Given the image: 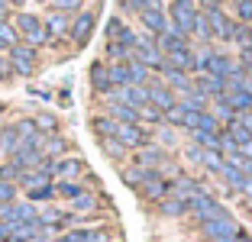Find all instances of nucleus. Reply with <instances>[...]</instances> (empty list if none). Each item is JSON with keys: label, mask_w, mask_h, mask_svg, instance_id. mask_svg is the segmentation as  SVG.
<instances>
[{"label": "nucleus", "mask_w": 252, "mask_h": 242, "mask_svg": "<svg viewBox=\"0 0 252 242\" xmlns=\"http://www.w3.org/2000/svg\"><path fill=\"white\" fill-rule=\"evenodd\" d=\"M197 0H171L168 7V26L175 32L191 39V26H194V16H197Z\"/></svg>", "instance_id": "1"}, {"label": "nucleus", "mask_w": 252, "mask_h": 242, "mask_svg": "<svg viewBox=\"0 0 252 242\" xmlns=\"http://www.w3.org/2000/svg\"><path fill=\"white\" fill-rule=\"evenodd\" d=\"M188 213H191L197 223H210V220H220V216H226L230 210H226V207H223L220 200L214 197V194L204 191V194H197V197L188 200Z\"/></svg>", "instance_id": "2"}, {"label": "nucleus", "mask_w": 252, "mask_h": 242, "mask_svg": "<svg viewBox=\"0 0 252 242\" xmlns=\"http://www.w3.org/2000/svg\"><path fill=\"white\" fill-rule=\"evenodd\" d=\"M13 26H16V32L23 36V42L32 45V49H39V45L49 42V36H45V26H42V20H39L36 13H26V10H20V13H16V20H13Z\"/></svg>", "instance_id": "3"}, {"label": "nucleus", "mask_w": 252, "mask_h": 242, "mask_svg": "<svg viewBox=\"0 0 252 242\" xmlns=\"http://www.w3.org/2000/svg\"><path fill=\"white\" fill-rule=\"evenodd\" d=\"M133 59L139 61V65H146L149 71H162V65H165V55H162V49L156 45L152 36H139V42H136V49H133Z\"/></svg>", "instance_id": "4"}, {"label": "nucleus", "mask_w": 252, "mask_h": 242, "mask_svg": "<svg viewBox=\"0 0 252 242\" xmlns=\"http://www.w3.org/2000/svg\"><path fill=\"white\" fill-rule=\"evenodd\" d=\"M97 26V13L94 10H81V13L71 16V26H68V39H71L74 45H84L91 39V32H94Z\"/></svg>", "instance_id": "5"}, {"label": "nucleus", "mask_w": 252, "mask_h": 242, "mask_svg": "<svg viewBox=\"0 0 252 242\" xmlns=\"http://www.w3.org/2000/svg\"><path fill=\"white\" fill-rule=\"evenodd\" d=\"M10 68H13V74H32L36 71V49L26 42H16L13 49H10Z\"/></svg>", "instance_id": "6"}, {"label": "nucleus", "mask_w": 252, "mask_h": 242, "mask_svg": "<svg viewBox=\"0 0 252 242\" xmlns=\"http://www.w3.org/2000/svg\"><path fill=\"white\" fill-rule=\"evenodd\" d=\"M117 139L123 142L129 152H139V149H146V146H152V139H149V132L142 129V123H120V129H117Z\"/></svg>", "instance_id": "7"}, {"label": "nucleus", "mask_w": 252, "mask_h": 242, "mask_svg": "<svg viewBox=\"0 0 252 242\" xmlns=\"http://www.w3.org/2000/svg\"><path fill=\"white\" fill-rule=\"evenodd\" d=\"M32 220H39V213L32 210V204L13 200V204L0 207V223H7V226H20V223H32Z\"/></svg>", "instance_id": "8"}, {"label": "nucleus", "mask_w": 252, "mask_h": 242, "mask_svg": "<svg viewBox=\"0 0 252 242\" xmlns=\"http://www.w3.org/2000/svg\"><path fill=\"white\" fill-rule=\"evenodd\" d=\"M207 20H210V32H214V39H220V42H233V32H236V20H233L226 10H210Z\"/></svg>", "instance_id": "9"}, {"label": "nucleus", "mask_w": 252, "mask_h": 242, "mask_svg": "<svg viewBox=\"0 0 252 242\" xmlns=\"http://www.w3.org/2000/svg\"><path fill=\"white\" fill-rule=\"evenodd\" d=\"M139 23H142V30H146V36L158 39L165 30H168V13H165L162 7H149L139 13Z\"/></svg>", "instance_id": "10"}, {"label": "nucleus", "mask_w": 252, "mask_h": 242, "mask_svg": "<svg viewBox=\"0 0 252 242\" xmlns=\"http://www.w3.org/2000/svg\"><path fill=\"white\" fill-rule=\"evenodd\" d=\"M149 103L152 107H158L162 113H168V110H175V103H178V97H175V91L168 88V84H158V81H152L149 78Z\"/></svg>", "instance_id": "11"}, {"label": "nucleus", "mask_w": 252, "mask_h": 242, "mask_svg": "<svg viewBox=\"0 0 252 242\" xmlns=\"http://www.w3.org/2000/svg\"><path fill=\"white\" fill-rule=\"evenodd\" d=\"M88 78H91V88H94V94H110L113 91V78H110V61H94L91 65V71H88Z\"/></svg>", "instance_id": "12"}, {"label": "nucleus", "mask_w": 252, "mask_h": 242, "mask_svg": "<svg viewBox=\"0 0 252 242\" xmlns=\"http://www.w3.org/2000/svg\"><path fill=\"white\" fill-rule=\"evenodd\" d=\"M139 194H142V197H149V200H156V204L168 197V181L162 178V171H149V178L142 181Z\"/></svg>", "instance_id": "13"}, {"label": "nucleus", "mask_w": 252, "mask_h": 242, "mask_svg": "<svg viewBox=\"0 0 252 242\" xmlns=\"http://www.w3.org/2000/svg\"><path fill=\"white\" fill-rule=\"evenodd\" d=\"M168 194H171V197H181V200H191V197H197V194H204V184L194 181V178L178 175L175 181L168 184Z\"/></svg>", "instance_id": "14"}, {"label": "nucleus", "mask_w": 252, "mask_h": 242, "mask_svg": "<svg viewBox=\"0 0 252 242\" xmlns=\"http://www.w3.org/2000/svg\"><path fill=\"white\" fill-rule=\"evenodd\" d=\"M162 161H165V152L152 142V146H146V149H139L136 152V161L133 165H139V168H149V171H162Z\"/></svg>", "instance_id": "15"}, {"label": "nucleus", "mask_w": 252, "mask_h": 242, "mask_svg": "<svg viewBox=\"0 0 252 242\" xmlns=\"http://www.w3.org/2000/svg\"><path fill=\"white\" fill-rule=\"evenodd\" d=\"M194 91L197 94H204V97H223L226 94V81H220V78H214V74H197V81H194Z\"/></svg>", "instance_id": "16"}, {"label": "nucleus", "mask_w": 252, "mask_h": 242, "mask_svg": "<svg viewBox=\"0 0 252 242\" xmlns=\"http://www.w3.org/2000/svg\"><path fill=\"white\" fill-rule=\"evenodd\" d=\"M42 26H45V36H49V42H55L59 36H65L68 32V26H71V16H65V13H49L42 20Z\"/></svg>", "instance_id": "17"}, {"label": "nucleus", "mask_w": 252, "mask_h": 242, "mask_svg": "<svg viewBox=\"0 0 252 242\" xmlns=\"http://www.w3.org/2000/svg\"><path fill=\"white\" fill-rule=\"evenodd\" d=\"M107 117L117 120V123H139V110L129 107V103H123V100H110L107 103Z\"/></svg>", "instance_id": "18"}, {"label": "nucleus", "mask_w": 252, "mask_h": 242, "mask_svg": "<svg viewBox=\"0 0 252 242\" xmlns=\"http://www.w3.org/2000/svg\"><path fill=\"white\" fill-rule=\"evenodd\" d=\"M165 61H168L171 68H178V71L191 74V71H194V52H191V45H185V49H175L171 55H165Z\"/></svg>", "instance_id": "19"}, {"label": "nucleus", "mask_w": 252, "mask_h": 242, "mask_svg": "<svg viewBox=\"0 0 252 242\" xmlns=\"http://www.w3.org/2000/svg\"><path fill=\"white\" fill-rule=\"evenodd\" d=\"M226 97V103H230V110L236 113V117H243V113H252V91H230Z\"/></svg>", "instance_id": "20"}, {"label": "nucleus", "mask_w": 252, "mask_h": 242, "mask_svg": "<svg viewBox=\"0 0 252 242\" xmlns=\"http://www.w3.org/2000/svg\"><path fill=\"white\" fill-rule=\"evenodd\" d=\"M156 45L162 49V55H171L175 49H185V45H188V36H181V32H175V30L168 26V30H165L162 36L156 39Z\"/></svg>", "instance_id": "21"}, {"label": "nucleus", "mask_w": 252, "mask_h": 242, "mask_svg": "<svg viewBox=\"0 0 252 242\" xmlns=\"http://www.w3.org/2000/svg\"><path fill=\"white\" fill-rule=\"evenodd\" d=\"M158 213L162 216H168V220H178V216H185L188 213V200H181V197H165V200H158Z\"/></svg>", "instance_id": "22"}, {"label": "nucleus", "mask_w": 252, "mask_h": 242, "mask_svg": "<svg viewBox=\"0 0 252 242\" xmlns=\"http://www.w3.org/2000/svg\"><path fill=\"white\" fill-rule=\"evenodd\" d=\"M223 132H226V136L236 142V149H243L246 142H252V129H249V126H246L239 117L233 120V123H226V129H223Z\"/></svg>", "instance_id": "23"}, {"label": "nucleus", "mask_w": 252, "mask_h": 242, "mask_svg": "<svg viewBox=\"0 0 252 242\" xmlns=\"http://www.w3.org/2000/svg\"><path fill=\"white\" fill-rule=\"evenodd\" d=\"M220 178H223L226 184H230L233 191H243V187H246V181H249V178L243 175V168H236L233 161H223V168H220Z\"/></svg>", "instance_id": "24"}, {"label": "nucleus", "mask_w": 252, "mask_h": 242, "mask_svg": "<svg viewBox=\"0 0 252 242\" xmlns=\"http://www.w3.org/2000/svg\"><path fill=\"white\" fill-rule=\"evenodd\" d=\"M91 129H94V136H100V139H117L120 123L104 113V117H94V120H91Z\"/></svg>", "instance_id": "25"}, {"label": "nucleus", "mask_w": 252, "mask_h": 242, "mask_svg": "<svg viewBox=\"0 0 252 242\" xmlns=\"http://www.w3.org/2000/svg\"><path fill=\"white\" fill-rule=\"evenodd\" d=\"M81 161L78 158H59L55 161V178H62V181H74V178L81 175Z\"/></svg>", "instance_id": "26"}, {"label": "nucleus", "mask_w": 252, "mask_h": 242, "mask_svg": "<svg viewBox=\"0 0 252 242\" xmlns=\"http://www.w3.org/2000/svg\"><path fill=\"white\" fill-rule=\"evenodd\" d=\"M191 39H197V42H204V45L214 39V32H210V20H207V13H204V10H197V16H194Z\"/></svg>", "instance_id": "27"}, {"label": "nucleus", "mask_w": 252, "mask_h": 242, "mask_svg": "<svg viewBox=\"0 0 252 242\" xmlns=\"http://www.w3.org/2000/svg\"><path fill=\"white\" fill-rule=\"evenodd\" d=\"M20 146H23V139H20V132H16V126H0V152L13 155Z\"/></svg>", "instance_id": "28"}, {"label": "nucleus", "mask_w": 252, "mask_h": 242, "mask_svg": "<svg viewBox=\"0 0 252 242\" xmlns=\"http://www.w3.org/2000/svg\"><path fill=\"white\" fill-rule=\"evenodd\" d=\"M62 242H107L104 229H71Z\"/></svg>", "instance_id": "29"}, {"label": "nucleus", "mask_w": 252, "mask_h": 242, "mask_svg": "<svg viewBox=\"0 0 252 242\" xmlns=\"http://www.w3.org/2000/svg\"><path fill=\"white\" fill-rule=\"evenodd\" d=\"M117 7L123 10L126 16H139L142 10H149V7H162V0H117Z\"/></svg>", "instance_id": "30"}, {"label": "nucleus", "mask_w": 252, "mask_h": 242, "mask_svg": "<svg viewBox=\"0 0 252 242\" xmlns=\"http://www.w3.org/2000/svg\"><path fill=\"white\" fill-rule=\"evenodd\" d=\"M65 152H68V142L62 139V136H55V132H52V136H45V142H42V155H45V158L59 161V155H65Z\"/></svg>", "instance_id": "31"}, {"label": "nucleus", "mask_w": 252, "mask_h": 242, "mask_svg": "<svg viewBox=\"0 0 252 242\" xmlns=\"http://www.w3.org/2000/svg\"><path fill=\"white\" fill-rule=\"evenodd\" d=\"M16 42H20V32H16V26H13L10 20H0V52H3V49L10 52Z\"/></svg>", "instance_id": "32"}, {"label": "nucleus", "mask_w": 252, "mask_h": 242, "mask_svg": "<svg viewBox=\"0 0 252 242\" xmlns=\"http://www.w3.org/2000/svg\"><path fill=\"white\" fill-rule=\"evenodd\" d=\"M52 178L45 175L42 168H32V171H23V178H20V184L26 187V191H32V187H39V184H49Z\"/></svg>", "instance_id": "33"}, {"label": "nucleus", "mask_w": 252, "mask_h": 242, "mask_svg": "<svg viewBox=\"0 0 252 242\" xmlns=\"http://www.w3.org/2000/svg\"><path fill=\"white\" fill-rule=\"evenodd\" d=\"M233 3V20L252 26V0H230Z\"/></svg>", "instance_id": "34"}, {"label": "nucleus", "mask_w": 252, "mask_h": 242, "mask_svg": "<svg viewBox=\"0 0 252 242\" xmlns=\"http://www.w3.org/2000/svg\"><path fill=\"white\" fill-rule=\"evenodd\" d=\"M149 178V168H139V165H129V168H123V181L129 184V187H136L139 191L142 187V181Z\"/></svg>", "instance_id": "35"}, {"label": "nucleus", "mask_w": 252, "mask_h": 242, "mask_svg": "<svg viewBox=\"0 0 252 242\" xmlns=\"http://www.w3.org/2000/svg\"><path fill=\"white\" fill-rule=\"evenodd\" d=\"M84 187L78 181H59L55 184V197H65V200H74V197H81Z\"/></svg>", "instance_id": "36"}, {"label": "nucleus", "mask_w": 252, "mask_h": 242, "mask_svg": "<svg viewBox=\"0 0 252 242\" xmlns=\"http://www.w3.org/2000/svg\"><path fill=\"white\" fill-rule=\"evenodd\" d=\"M52 10L55 13H65V16H74L84 10V0H52Z\"/></svg>", "instance_id": "37"}, {"label": "nucleus", "mask_w": 252, "mask_h": 242, "mask_svg": "<svg viewBox=\"0 0 252 242\" xmlns=\"http://www.w3.org/2000/svg\"><path fill=\"white\" fill-rule=\"evenodd\" d=\"M94 207H97V197H94V194H88V191H84L81 197L71 200V213H78V216H81V213H91Z\"/></svg>", "instance_id": "38"}, {"label": "nucleus", "mask_w": 252, "mask_h": 242, "mask_svg": "<svg viewBox=\"0 0 252 242\" xmlns=\"http://www.w3.org/2000/svg\"><path fill=\"white\" fill-rule=\"evenodd\" d=\"M26 194H30L32 204H45V200L55 197V184L52 181H49V184H39V187H32V191H26Z\"/></svg>", "instance_id": "39"}, {"label": "nucleus", "mask_w": 252, "mask_h": 242, "mask_svg": "<svg viewBox=\"0 0 252 242\" xmlns=\"http://www.w3.org/2000/svg\"><path fill=\"white\" fill-rule=\"evenodd\" d=\"M139 123H152V126H162L165 123V113L158 110V107H152V103H146L139 110Z\"/></svg>", "instance_id": "40"}, {"label": "nucleus", "mask_w": 252, "mask_h": 242, "mask_svg": "<svg viewBox=\"0 0 252 242\" xmlns=\"http://www.w3.org/2000/svg\"><path fill=\"white\" fill-rule=\"evenodd\" d=\"M107 59H110V65H117V61H129V59H133V52L123 49L120 42H107Z\"/></svg>", "instance_id": "41"}, {"label": "nucleus", "mask_w": 252, "mask_h": 242, "mask_svg": "<svg viewBox=\"0 0 252 242\" xmlns=\"http://www.w3.org/2000/svg\"><path fill=\"white\" fill-rule=\"evenodd\" d=\"M100 146H104V152L110 155L113 161L126 158V152H129V149H126V146H123V142H120V139H100Z\"/></svg>", "instance_id": "42"}, {"label": "nucleus", "mask_w": 252, "mask_h": 242, "mask_svg": "<svg viewBox=\"0 0 252 242\" xmlns=\"http://www.w3.org/2000/svg\"><path fill=\"white\" fill-rule=\"evenodd\" d=\"M32 123H36V129L42 132V136H45V132H55V129H59V120H55L52 113H39Z\"/></svg>", "instance_id": "43"}, {"label": "nucleus", "mask_w": 252, "mask_h": 242, "mask_svg": "<svg viewBox=\"0 0 252 242\" xmlns=\"http://www.w3.org/2000/svg\"><path fill=\"white\" fill-rule=\"evenodd\" d=\"M126 30V23L120 20V16H110V20H107V30H104V36H107V42H117L120 39V32Z\"/></svg>", "instance_id": "44"}, {"label": "nucleus", "mask_w": 252, "mask_h": 242, "mask_svg": "<svg viewBox=\"0 0 252 242\" xmlns=\"http://www.w3.org/2000/svg\"><path fill=\"white\" fill-rule=\"evenodd\" d=\"M233 42H236L239 49H246V45L252 42V26H246V23H236V32H233Z\"/></svg>", "instance_id": "45"}, {"label": "nucleus", "mask_w": 252, "mask_h": 242, "mask_svg": "<svg viewBox=\"0 0 252 242\" xmlns=\"http://www.w3.org/2000/svg\"><path fill=\"white\" fill-rule=\"evenodd\" d=\"M20 178H23V171L16 168L13 161H7V165H0V181H10V184H20Z\"/></svg>", "instance_id": "46"}, {"label": "nucleus", "mask_w": 252, "mask_h": 242, "mask_svg": "<svg viewBox=\"0 0 252 242\" xmlns=\"http://www.w3.org/2000/svg\"><path fill=\"white\" fill-rule=\"evenodd\" d=\"M13 200H16V184H10V181H0V207L13 204Z\"/></svg>", "instance_id": "47"}, {"label": "nucleus", "mask_w": 252, "mask_h": 242, "mask_svg": "<svg viewBox=\"0 0 252 242\" xmlns=\"http://www.w3.org/2000/svg\"><path fill=\"white\" fill-rule=\"evenodd\" d=\"M200 10L210 13V10H223V0H200Z\"/></svg>", "instance_id": "48"}, {"label": "nucleus", "mask_w": 252, "mask_h": 242, "mask_svg": "<svg viewBox=\"0 0 252 242\" xmlns=\"http://www.w3.org/2000/svg\"><path fill=\"white\" fill-rule=\"evenodd\" d=\"M10 74H13V68H10V61H7V59H0V81H7Z\"/></svg>", "instance_id": "49"}, {"label": "nucleus", "mask_w": 252, "mask_h": 242, "mask_svg": "<svg viewBox=\"0 0 252 242\" xmlns=\"http://www.w3.org/2000/svg\"><path fill=\"white\" fill-rule=\"evenodd\" d=\"M239 155H243V158H252V142H246V146L239 149Z\"/></svg>", "instance_id": "50"}, {"label": "nucleus", "mask_w": 252, "mask_h": 242, "mask_svg": "<svg viewBox=\"0 0 252 242\" xmlns=\"http://www.w3.org/2000/svg\"><path fill=\"white\" fill-rule=\"evenodd\" d=\"M7 10H10V7H7V0H0V20H7Z\"/></svg>", "instance_id": "51"}, {"label": "nucleus", "mask_w": 252, "mask_h": 242, "mask_svg": "<svg viewBox=\"0 0 252 242\" xmlns=\"http://www.w3.org/2000/svg\"><path fill=\"white\" fill-rule=\"evenodd\" d=\"M7 7H20L23 10V7H26V0H7Z\"/></svg>", "instance_id": "52"}, {"label": "nucleus", "mask_w": 252, "mask_h": 242, "mask_svg": "<svg viewBox=\"0 0 252 242\" xmlns=\"http://www.w3.org/2000/svg\"><path fill=\"white\" fill-rule=\"evenodd\" d=\"M243 52H246V55H249V59H252V42H249V45H246V49H243Z\"/></svg>", "instance_id": "53"}, {"label": "nucleus", "mask_w": 252, "mask_h": 242, "mask_svg": "<svg viewBox=\"0 0 252 242\" xmlns=\"http://www.w3.org/2000/svg\"><path fill=\"white\" fill-rule=\"evenodd\" d=\"M36 3H52V0H36Z\"/></svg>", "instance_id": "54"}]
</instances>
